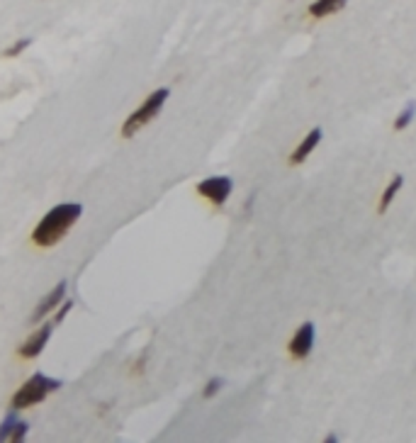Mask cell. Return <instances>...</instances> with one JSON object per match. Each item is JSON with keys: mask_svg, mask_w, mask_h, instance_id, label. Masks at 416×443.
<instances>
[{"mask_svg": "<svg viewBox=\"0 0 416 443\" xmlns=\"http://www.w3.org/2000/svg\"><path fill=\"white\" fill-rule=\"evenodd\" d=\"M232 178H227V176H212V178H205L202 183H197V192H200L202 197H207L210 202H215V205H224L227 197L232 195Z\"/></svg>", "mask_w": 416, "mask_h": 443, "instance_id": "4", "label": "cell"}, {"mask_svg": "<svg viewBox=\"0 0 416 443\" xmlns=\"http://www.w3.org/2000/svg\"><path fill=\"white\" fill-rule=\"evenodd\" d=\"M64 295H66V280H61V283L56 285V288L51 290V293L46 295L44 300L39 302V307L32 312V317H29V322H32V324H37V322L44 319L46 315H51V312H56V307H59L61 302H64Z\"/></svg>", "mask_w": 416, "mask_h": 443, "instance_id": "8", "label": "cell"}, {"mask_svg": "<svg viewBox=\"0 0 416 443\" xmlns=\"http://www.w3.org/2000/svg\"><path fill=\"white\" fill-rule=\"evenodd\" d=\"M29 431V424L27 421H22L18 414H15V409H10L8 414H5L3 424H0V441H25V434Z\"/></svg>", "mask_w": 416, "mask_h": 443, "instance_id": "6", "label": "cell"}, {"mask_svg": "<svg viewBox=\"0 0 416 443\" xmlns=\"http://www.w3.org/2000/svg\"><path fill=\"white\" fill-rule=\"evenodd\" d=\"M222 388H224V380H222V378H212L210 383L205 385V390H202V395H205V397L210 399V397H215V395L220 392Z\"/></svg>", "mask_w": 416, "mask_h": 443, "instance_id": "14", "label": "cell"}, {"mask_svg": "<svg viewBox=\"0 0 416 443\" xmlns=\"http://www.w3.org/2000/svg\"><path fill=\"white\" fill-rule=\"evenodd\" d=\"M402 183H404V178L402 176H397V178H392V183L387 185V190L382 192V200H380V215H384V212H387V207L392 205V200H394V195H397L399 192V187H402Z\"/></svg>", "mask_w": 416, "mask_h": 443, "instance_id": "11", "label": "cell"}, {"mask_svg": "<svg viewBox=\"0 0 416 443\" xmlns=\"http://www.w3.org/2000/svg\"><path fill=\"white\" fill-rule=\"evenodd\" d=\"M71 307H74V302H64V305H61V310L54 312V324H61V322L66 319V315L71 312Z\"/></svg>", "mask_w": 416, "mask_h": 443, "instance_id": "15", "label": "cell"}, {"mask_svg": "<svg viewBox=\"0 0 416 443\" xmlns=\"http://www.w3.org/2000/svg\"><path fill=\"white\" fill-rule=\"evenodd\" d=\"M54 322H49V324H44L39 331H34L32 336L27 338V341L20 346V356L22 358H37L41 351H44V346L49 343V336H51V331H54Z\"/></svg>", "mask_w": 416, "mask_h": 443, "instance_id": "7", "label": "cell"}, {"mask_svg": "<svg viewBox=\"0 0 416 443\" xmlns=\"http://www.w3.org/2000/svg\"><path fill=\"white\" fill-rule=\"evenodd\" d=\"M348 0H314V3L309 5V15L311 18H326V15H334L339 13V10L346 5Z\"/></svg>", "mask_w": 416, "mask_h": 443, "instance_id": "10", "label": "cell"}, {"mask_svg": "<svg viewBox=\"0 0 416 443\" xmlns=\"http://www.w3.org/2000/svg\"><path fill=\"white\" fill-rule=\"evenodd\" d=\"M314 324L311 322H304L302 326H300L297 331H295L293 341H290V353H293L295 358H307L311 353V348H314Z\"/></svg>", "mask_w": 416, "mask_h": 443, "instance_id": "5", "label": "cell"}, {"mask_svg": "<svg viewBox=\"0 0 416 443\" xmlns=\"http://www.w3.org/2000/svg\"><path fill=\"white\" fill-rule=\"evenodd\" d=\"M414 114H416V103H407V107L402 110V114H399V117L394 119V129L409 127V122L414 119Z\"/></svg>", "mask_w": 416, "mask_h": 443, "instance_id": "12", "label": "cell"}, {"mask_svg": "<svg viewBox=\"0 0 416 443\" xmlns=\"http://www.w3.org/2000/svg\"><path fill=\"white\" fill-rule=\"evenodd\" d=\"M29 44H32V39H29V37H25V39H18V41H15L13 46H10V49H5V56H8V59H13V56L22 54V51L27 49Z\"/></svg>", "mask_w": 416, "mask_h": 443, "instance_id": "13", "label": "cell"}, {"mask_svg": "<svg viewBox=\"0 0 416 443\" xmlns=\"http://www.w3.org/2000/svg\"><path fill=\"white\" fill-rule=\"evenodd\" d=\"M321 137H324V134H321V129H311V132L302 139V144H300V147L293 151V156H290V164H293V166L302 164L307 156H309L311 151L316 149V144L321 142Z\"/></svg>", "mask_w": 416, "mask_h": 443, "instance_id": "9", "label": "cell"}, {"mask_svg": "<svg viewBox=\"0 0 416 443\" xmlns=\"http://www.w3.org/2000/svg\"><path fill=\"white\" fill-rule=\"evenodd\" d=\"M61 380H56V378H49V375H44V373H37V375H32V378L27 380V383L22 385V388L15 392V397H13V409H27V406H34V404H39V402H44L46 397H49L54 390H59L61 388Z\"/></svg>", "mask_w": 416, "mask_h": 443, "instance_id": "2", "label": "cell"}, {"mask_svg": "<svg viewBox=\"0 0 416 443\" xmlns=\"http://www.w3.org/2000/svg\"><path fill=\"white\" fill-rule=\"evenodd\" d=\"M81 215H83V205H78V202H64V205H56L54 210L46 212L44 220L34 227L32 242L41 249L56 246V244L66 237V232H69V229L81 220Z\"/></svg>", "mask_w": 416, "mask_h": 443, "instance_id": "1", "label": "cell"}, {"mask_svg": "<svg viewBox=\"0 0 416 443\" xmlns=\"http://www.w3.org/2000/svg\"><path fill=\"white\" fill-rule=\"evenodd\" d=\"M168 95H170L168 88H159V91H154L152 95H149L147 100L142 103V107H139V110H134L127 119H124L122 137L124 139H132L134 134L139 132V129L147 127L149 122H154V117L161 112V107H163V103L168 100Z\"/></svg>", "mask_w": 416, "mask_h": 443, "instance_id": "3", "label": "cell"}]
</instances>
